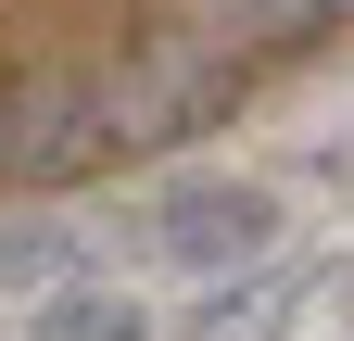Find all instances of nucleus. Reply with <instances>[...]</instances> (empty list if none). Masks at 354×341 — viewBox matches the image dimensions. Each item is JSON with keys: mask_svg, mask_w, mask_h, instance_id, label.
Here are the masks:
<instances>
[{"mask_svg": "<svg viewBox=\"0 0 354 341\" xmlns=\"http://www.w3.org/2000/svg\"><path fill=\"white\" fill-rule=\"evenodd\" d=\"M279 190L266 177H228V164H215V177H177L165 202H152V253L165 266H190V278H228V266H266V253H279Z\"/></svg>", "mask_w": 354, "mask_h": 341, "instance_id": "1", "label": "nucleus"}, {"mask_svg": "<svg viewBox=\"0 0 354 341\" xmlns=\"http://www.w3.org/2000/svg\"><path fill=\"white\" fill-rule=\"evenodd\" d=\"M304 291H317V266H228V278H203V304L177 316V341H291L304 316Z\"/></svg>", "mask_w": 354, "mask_h": 341, "instance_id": "2", "label": "nucleus"}, {"mask_svg": "<svg viewBox=\"0 0 354 341\" xmlns=\"http://www.w3.org/2000/svg\"><path fill=\"white\" fill-rule=\"evenodd\" d=\"M26 341H152V316L127 304V291L64 278V291H38V304H26Z\"/></svg>", "mask_w": 354, "mask_h": 341, "instance_id": "3", "label": "nucleus"}, {"mask_svg": "<svg viewBox=\"0 0 354 341\" xmlns=\"http://www.w3.org/2000/svg\"><path fill=\"white\" fill-rule=\"evenodd\" d=\"M76 278V240L51 215H26V228H0V291H64Z\"/></svg>", "mask_w": 354, "mask_h": 341, "instance_id": "4", "label": "nucleus"}]
</instances>
